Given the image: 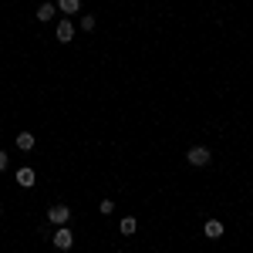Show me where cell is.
Instances as JSON below:
<instances>
[{"label":"cell","mask_w":253,"mask_h":253,"mask_svg":"<svg viewBox=\"0 0 253 253\" xmlns=\"http://www.w3.org/2000/svg\"><path fill=\"white\" fill-rule=\"evenodd\" d=\"M3 169H7V152L0 149V172H3Z\"/></svg>","instance_id":"4fadbf2b"},{"label":"cell","mask_w":253,"mask_h":253,"mask_svg":"<svg viewBox=\"0 0 253 253\" xmlns=\"http://www.w3.org/2000/svg\"><path fill=\"white\" fill-rule=\"evenodd\" d=\"M71 243H75V233H71L68 226H58V230H54V247H58V250H71Z\"/></svg>","instance_id":"7a4b0ae2"},{"label":"cell","mask_w":253,"mask_h":253,"mask_svg":"<svg viewBox=\"0 0 253 253\" xmlns=\"http://www.w3.org/2000/svg\"><path fill=\"white\" fill-rule=\"evenodd\" d=\"M47 219H51L54 226H64V223L71 219V210H68V206H51V210H47Z\"/></svg>","instance_id":"3957f363"},{"label":"cell","mask_w":253,"mask_h":253,"mask_svg":"<svg viewBox=\"0 0 253 253\" xmlns=\"http://www.w3.org/2000/svg\"><path fill=\"white\" fill-rule=\"evenodd\" d=\"M17 149L20 152H31V149H34V135H31V132H20L17 135Z\"/></svg>","instance_id":"8992f818"},{"label":"cell","mask_w":253,"mask_h":253,"mask_svg":"<svg viewBox=\"0 0 253 253\" xmlns=\"http://www.w3.org/2000/svg\"><path fill=\"white\" fill-rule=\"evenodd\" d=\"M186 159H189V166H206V162H210V149H206V145H193V149L186 152Z\"/></svg>","instance_id":"6da1fadb"},{"label":"cell","mask_w":253,"mask_h":253,"mask_svg":"<svg viewBox=\"0 0 253 253\" xmlns=\"http://www.w3.org/2000/svg\"><path fill=\"white\" fill-rule=\"evenodd\" d=\"M58 7L64 10V14H78V10H81V0H58Z\"/></svg>","instance_id":"ba28073f"},{"label":"cell","mask_w":253,"mask_h":253,"mask_svg":"<svg viewBox=\"0 0 253 253\" xmlns=\"http://www.w3.org/2000/svg\"><path fill=\"white\" fill-rule=\"evenodd\" d=\"M34 179H38V175H34V169H27V166H24V169H17V186L31 189V186H34Z\"/></svg>","instance_id":"277c9868"},{"label":"cell","mask_w":253,"mask_h":253,"mask_svg":"<svg viewBox=\"0 0 253 253\" xmlns=\"http://www.w3.org/2000/svg\"><path fill=\"white\" fill-rule=\"evenodd\" d=\"M95 27V17H81V31H91Z\"/></svg>","instance_id":"7c38bea8"},{"label":"cell","mask_w":253,"mask_h":253,"mask_svg":"<svg viewBox=\"0 0 253 253\" xmlns=\"http://www.w3.org/2000/svg\"><path fill=\"white\" fill-rule=\"evenodd\" d=\"M54 17V3H41L38 7V20H51Z\"/></svg>","instance_id":"30bf717a"},{"label":"cell","mask_w":253,"mask_h":253,"mask_svg":"<svg viewBox=\"0 0 253 253\" xmlns=\"http://www.w3.org/2000/svg\"><path fill=\"white\" fill-rule=\"evenodd\" d=\"M206 236H210V240H219V236H223V223H219V219H210V223H206Z\"/></svg>","instance_id":"52a82bcc"},{"label":"cell","mask_w":253,"mask_h":253,"mask_svg":"<svg viewBox=\"0 0 253 253\" xmlns=\"http://www.w3.org/2000/svg\"><path fill=\"white\" fill-rule=\"evenodd\" d=\"M118 230H122L125 236H132V233H135V216H125V219L118 223Z\"/></svg>","instance_id":"9c48e42d"},{"label":"cell","mask_w":253,"mask_h":253,"mask_svg":"<svg viewBox=\"0 0 253 253\" xmlns=\"http://www.w3.org/2000/svg\"><path fill=\"white\" fill-rule=\"evenodd\" d=\"M98 213H101V216H112V213H115V203H112V199H101V203H98Z\"/></svg>","instance_id":"8fae6325"},{"label":"cell","mask_w":253,"mask_h":253,"mask_svg":"<svg viewBox=\"0 0 253 253\" xmlns=\"http://www.w3.org/2000/svg\"><path fill=\"white\" fill-rule=\"evenodd\" d=\"M0 213H3V210H0Z\"/></svg>","instance_id":"5bb4252c"},{"label":"cell","mask_w":253,"mask_h":253,"mask_svg":"<svg viewBox=\"0 0 253 253\" xmlns=\"http://www.w3.org/2000/svg\"><path fill=\"white\" fill-rule=\"evenodd\" d=\"M71 38H75V24H71V20H61V24H58V41L68 44Z\"/></svg>","instance_id":"5b68a950"}]
</instances>
